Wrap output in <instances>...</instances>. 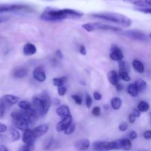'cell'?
<instances>
[{
  "mask_svg": "<svg viewBox=\"0 0 151 151\" xmlns=\"http://www.w3.org/2000/svg\"><path fill=\"white\" fill-rule=\"evenodd\" d=\"M83 16V13L78 10L70 8L58 9L47 7L40 16V19L44 22H59L64 19H78Z\"/></svg>",
  "mask_w": 151,
  "mask_h": 151,
  "instance_id": "obj_1",
  "label": "cell"
},
{
  "mask_svg": "<svg viewBox=\"0 0 151 151\" xmlns=\"http://www.w3.org/2000/svg\"><path fill=\"white\" fill-rule=\"evenodd\" d=\"M91 16L103 20L111 22L112 23L117 24L124 27H130L132 24V21L131 19L127 17L123 14L114 12H103V13H97L91 14Z\"/></svg>",
  "mask_w": 151,
  "mask_h": 151,
  "instance_id": "obj_2",
  "label": "cell"
},
{
  "mask_svg": "<svg viewBox=\"0 0 151 151\" xmlns=\"http://www.w3.org/2000/svg\"><path fill=\"white\" fill-rule=\"evenodd\" d=\"M52 105V100L47 91H44L38 96L32 97V107L39 116H44L48 113Z\"/></svg>",
  "mask_w": 151,
  "mask_h": 151,
  "instance_id": "obj_3",
  "label": "cell"
},
{
  "mask_svg": "<svg viewBox=\"0 0 151 151\" xmlns=\"http://www.w3.org/2000/svg\"><path fill=\"white\" fill-rule=\"evenodd\" d=\"M82 27L86 31L89 32L97 30L114 31V32H119V31H122L121 28L115 26H112V25L101 23V22H89V23H86L82 25Z\"/></svg>",
  "mask_w": 151,
  "mask_h": 151,
  "instance_id": "obj_4",
  "label": "cell"
},
{
  "mask_svg": "<svg viewBox=\"0 0 151 151\" xmlns=\"http://www.w3.org/2000/svg\"><path fill=\"white\" fill-rule=\"evenodd\" d=\"M11 118L14 126L21 131H26L31 124L23 112L13 111L11 114Z\"/></svg>",
  "mask_w": 151,
  "mask_h": 151,
  "instance_id": "obj_5",
  "label": "cell"
},
{
  "mask_svg": "<svg viewBox=\"0 0 151 151\" xmlns=\"http://www.w3.org/2000/svg\"><path fill=\"white\" fill-rule=\"evenodd\" d=\"M30 6L24 4H0V13L14 11H32Z\"/></svg>",
  "mask_w": 151,
  "mask_h": 151,
  "instance_id": "obj_6",
  "label": "cell"
},
{
  "mask_svg": "<svg viewBox=\"0 0 151 151\" xmlns=\"http://www.w3.org/2000/svg\"><path fill=\"white\" fill-rule=\"evenodd\" d=\"M94 151H111L118 150L116 141H97L93 143Z\"/></svg>",
  "mask_w": 151,
  "mask_h": 151,
  "instance_id": "obj_7",
  "label": "cell"
},
{
  "mask_svg": "<svg viewBox=\"0 0 151 151\" xmlns=\"http://www.w3.org/2000/svg\"><path fill=\"white\" fill-rule=\"evenodd\" d=\"M122 35L128 38H131L134 40H137V41H145L147 40V35L144 32H141L139 30H135V29H131V30H126L122 32Z\"/></svg>",
  "mask_w": 151,
  "mask_h": 151,
  "instance_id": "obj_8",
  "label": "cell"
},
{
  "mask_svg": "<svg viewBox=\"0 0 151 151\" xmlns=\"http://www.w3.org/2000/svg\"><path fill=\"white\" fill-rule=\"evenodd\" d=\"M37 137L35 136V133L32 130L27 129L24 131L23 136H22V142L26 145H33L35 142Z\"/></svg>",
  "mask_w": 151,
  "mask_h": 151,
  "instance_id": "obj_9",
  "label": "cell"
},
{
  "mask_svg": "<svg viewBox=\"0 0 151 151\" xmlns=\"http://www.w3.org/2000/svg\"><path fill=\"white\" fill-rule=\"evenodd\" d=\"M109 57L111 60L114 61H119L123 59L124 55L122 50L119 48L116 45H111V52L109 55Z\"/></svg>",
  "mask_w": 151,
  "mask_h": 151,
  "instance_id": "obj_10",
  "label": "cell"
},
{
  "mask_svg": "<svg viewBox=\"0 0 151 151\" xmlns=\"http://www.w3.org/2000/svg\"><path fill=\"white\" fill-rule=\"evenodd\" d=\"M72 122V116L71 115L66 116V117L62 118L61 120L56 125V131L58 132H61L64 131L70 125V124Z\"/></svg>",
  "mask_w": 151,
  "mask_h": 151,
  "instance_id": "obj_11",
  "label": "cell"
},
{
  "mask_svg": "<svg viewBox=\"0 0 151 151\" xmlns=\"http://www.w3.org/2000/svg\"><path fill=\"white\" fill-rule=\"evenodd\" d=\"M32 76L33 78L38 82L43 83L47 79V75H46L44 69L41 66H37L32 72Z\"/></svg>",
  "mask_w": 151,
  "mask_h": 151,
  "instance_id": "obj_12",
  "label": "cell"
},
{
  "mask_svg": "<svg viewBox=\"0 0 151 151\" xmlns=\"http://www.w3.org/2000/svg\"><path fill=\"white\" fill-rule=\"evenodd\" d=\"M116 141L117 143L118 150L127 151L130 150L132 147V143L129 139H121Z\"/></svg>",
  "mask_w": 151,
  "mask_h": 151,
  "instance_id": "obj_13",
  "label": "cell"
},
{
  "mask_svg": "<svg viewBox=\"0 0 151 151\" xmlns=\"http://www.w3.org/2000/svg\"><path fill=\"white\" fill-rule=\"evenodd\" d=\"M90 147V141L87 139H79L75 142V147L78 151H85Z\"/></svg>",
  "mask_w": 151,
  "mask_h": 151,
  "instance_id": "obj_14",
  "label": "cell"
},
{
  "mask_svg": "<svg viewBox=\"0 0 151 151\" xmlns=\"http://www.w3.org/2000/svg\"><path fill=\"white\" fill-rule=\"evenodd\" d=\"M22 112L24 114V115L27 116V118L29 119V122H30L31 124L35 123L37 121V119H38V117L39 116L38 114H37V112L35 111V109H33V107L28 109V110L22 111Z\"/></svg>",
  "mask_w": 151,
  "mask_h": 151,
  "instance_id": "obj_15",
  "label": "cell"
},
{
  "mask_svg": "<svg viewBox=\"0 0 151 151\" xmlns=\"http://www.w3.org/2000/svg\"><path fill=\"white\" fill-rule=\"evenodd\" d=\"M123 1L137 7H151V0H123Z\"/></svg>",
  "mask_w": 151,
  "mask_h": 151,
  "instance_id": "obj_16",
  "label": "cell"
},
{
  "mask_svg": "<svg viewBox=\"0 0 151 151\" xmlns=\"http://www.w3.org/2000/svg\"><path fill=\"white\" fill-rule=\"evenodd\" d=\"M37 52V48L35 44L32 43H27L24 44L23 47V53L24 55L27 56H31L35 55Z\"/></svg>",
  "mask_w": 151,
  "mask_h": 151,
  "instance_id": "obj_17",
  "label": "cell"
},
{
  "mask_svg": "<svg viewBox=\"0 0 151 151\" xmlns=\"http://www.w3.org/2000/svg\"><path fill=\"white\" fill-rule=\"evenodd\" d=\"M107 78H108V80H109V83H110L111 85L116 86V84L119 83V75L116 71L114 70L109 71L107 74Z\"/></svg>",
  "mask_w": 151,
  "mask_h": 151,
  "instance_id": "obj_18",
  "label": "cell"
},
{
  "mask_svg": "<svg viewBox=\"0 0 151 151\" xmlns=\"http://www.w3.org/2000/svg\"><path fill=\"white\" fill-rule=\"evenodd\" d=\"M56 114L58 116L63 118L70 115V110H69V108L67 106L61 105V106H58V109H56Z\"/></svg>",
  "mask_w": 151,
  "mask_h": 151,
  "instance_id": "obj_19",
  "label": "cell"
},
{
  "mask_svg": "<svg viewBox=\"0 0 151 151\" xmlns=\"http://www.w3.org/2000/svg\"><path fill=\"white\" fill-rule=\"evenodd\" d=\"M33 132L35 133V136L37 137V138L39 137H41V136L44 135L45 134H47V131H49V126L47 125H41L37 126L36 128H34Z\"/></svg>",
  "mask_w": 151,
  "mask_h": 151,
  "instance_id": "obj_20",
  "label": "cell"
},
{
  "mask_svg": "<svg viewBox=\"0 0 151 151\" xmlns=\"http://www.w3.org/2000/svg\"><path fill=\"white\" fill-rule=\"evenodd\" d=\"M28 74L27 69L23 67H18L13 72V76L16 78H23Z\"/></svg>",
  "mask_w": 151,
  "mask_h": 151,
  "instance_id": "obj_21",
  "label": "cell"
},
{
  "mask_svg": "<svg viewBox=\"0 0 151 151\" xmlns=\"http://www.w3.org/2000/svg\"><path fill=\"white\" fill-rule=\"evenodd\" d=\"M3 100H4L6 103L9 105H15L16 103H18L19 102V97H17V96L12 95V94H5V95L3 96Z\"/></svg>",
  "mask_w": 151,
  "mask_h": 151,
  "instance_id": "obj_22",
  "label": "cell"
},
{
  "mask_svg": "<svg viewBox=\"0 0 151 151\" xmlns=\"http://www.w3.org/2000/svg\"><path fill=\"white\" fill-rule=\"evenodd\" d=\"M132 66L134 70L138 72V73L142 74L145 72V65L143 64L142 62L137 60V59L133 60Z\"/></svg>",
  "mask_w": 151,
  "mask_h": 151,
  "instance_id": "obj_23",
  "label": "cell"
},
{
  "mask_svg": "<svg viewBox=\"0 0 151 151\" xmlns=\"http://www.w3.org/2000/svg\"><path fill=\"white\" fill-rule=\"evenodd\" d=\"M127 91H128V93L133 97H136L138 96L139 93V91L138 88L136 86L135 83H131L128 86V88H127Z\"/></svg>",
  "mask_w": 151,
  "mask_h": 151,
  "instance_id": "obj_24",
  "label": "cell"
},
{
  "mask_svg": "<svg viewBox=\"0 0 151 151\" xmlns=\"http://www.w3.org/2000/svg\"><path fill=\"white\" fill-rule=\"evenodd\" d=\"M111 106L114 110H119L122 106V100L119 97H113L111 100Z\"/></svg>",
  "mask_w": 151,
  "mask_h": 151,
  "instance_id": "obj_25",
  "label": "cell"
},
{
  "mask_svg": "<svg viewBox=\"0 0 151 151\" xmlns=\"http://www.w3.org/2000/svg\"><path fill=\"white\" fill-rule=\"evenodd\" d=\"M9 134H10V138L12 142H16L20 139V134L17 131V129H16L14 128H10Z\"/></svg>",
  "mask_w": 151,
  "mask_h": 151,
  "instance_id": "obj_26",
  "label": "cell"
},
{
  "mask_svg": "<svg viewBox=\"0 0 151 151\" xmlns=\"http://www.w3.org/2000/svg\"><path fill=\"white\" fill-rule=\"evenodd\" d=\"M67 81V78L66 77H61V78H53L52 79V83L53 85L55 86H63V84Z\"/></svg>",
  "mask_w": 151,
  "mask_h": 151,
  "instance_id": "obj_27",
  "label": "cell"
},
{
  "mask_svg": "<svg viewBox=\"0 0 151 151\" xmlns=\"http://www.w3.org/2000/svg\"><path fill=\"white\" fill-rule=\"evenodd\" d=\"M135 84H136V86H137V88H138L139 92L144 91L146 89V88H147V83H146L145 81L142 79L137 80V81L135 82Z\"/></svg>",
  "mask_w": 151,
  "mask_h": 151,
  "instance_id": "obj_28",
  "label": "cell"
},
{
  "mask_svg": "<svg viewBox=\"0 0 151 151\" xmlns=\"http://www.w3.org/2000/svg\"><path fill=\"white\" fill-rule=\"evenodd\" d=\"M18 106L22 111L28 110V109L32 108V105H31V103L27 100H21L18 103Z\"/></svg>",
  "mask_w": 151,
  "mask_h": 151,
  "instance_id": "obj_29",
  "label": "cell"
},
{
  "mask_svg": "<svg viewBox=\"0 0 151 151\" xmlns=\"http://www.w3.org/2000/svg\"><path fill=\"white\" fill-rule=\"evenodd\" d=\"M137 109L140 111L141 112H146L149 110L150 109V105L146 101H140L138 104V107Z\"/></svg>",
  "mask_w": 151,
  "mask_h": 151,
  "instance_id": "obj_30",
  "label": "cell"
},
{
  "mask_svg": "<svg viewBox=\"0 0 151 151\" xmlns=\"http://www.w3.org/2000/svg\"><path fill=\"white\" fill-rule=\"evenodd\" d=\"M119 78H120L122 81H125V82H128V81H130L131 80L128 71L120 70L119 71Z\"/></svg>",
  "mask_w": 151,
  "mask_h": 151,
  "instance_id": "obj_31",
  "label": "cell"
},
{
  "mask_svg": "<svg viewBox=\"0 0 151 151\" xmlns=\"http://www.w3.org/2000/svg\"><path fill=\"white\" fill-rule=\"evenodd\" d=\"M5 102L3 100V98H0V119L4 116V113H5L6 105Z\"/></svg>",
  "mask_w": 151,
  "mask_h": 151,
  "instance_id": "obj_32",
  "label": "cell"
},
{
  "mask_svg": "<svg viewBox=\"0 0 151 151\" xmlns=\"http://www.w3.org/2000/svg\"><path fill=\"white\" fill-rule=\"evenodd\" d=\"M75 128H76V125H75V124L72 122V123L70 124V125L65 130L64 134H66V135H70V134H73V133L75 132Z\"/></svg>",
  "mask_w": 151,
  "mask_h": 151,
  "instance_id": "obj_33",
  "label": "cell"
},
{
  "mask_svg": "<svg viewBox=\"0 0 151 151\" xmlns=\"http://www.w3.org/2000/svg\"><path fill=\"white\" fill-rule=\"evenodd\" d=\"M134 10H137V11L141 12V13H146V14H151V7H137L134 8Z\"/></svg>",
  "mask_w": 151,
  "mask_h": 151,
  "instance_id": "obj_34",
  "label": "cell"
},
{
  "mask_svg": "<svg viewBox=\"0 0 151 151\" xmlns=\"http://www.w3.org/2000/svg\"><path fill=\"white\" fill-rule=\"evenodd\" d=\"M72 99L74 100L76 104L79 105L81 106L83 103V100H82V97L79 95V94H72Z\"/></svg>",
  "mask_w": 151,
  "mask_h": 151,
  "instance_id": "obj_35",
  "label": "cell"
},
{
  "mask_svg": "<svg viewBox=\"0 0 151 151\" xmlns=\"http://www.w3.org/2000/svg\"><path fill=\"white\" fill-rule=\"evenodd\" d=\"M33 149H34L33 145L24 144V145L22 146L18 151H32Z\"/></svg>",
  "mask_w": 151,
  "mask_h": 151,
  "instance_id": "obj_36",
  "label": "cell"
},
{
  "mask_svg": "<svg viewBox=\"0 0 151 151\" xmlns=\"http://www.w3.org/2000/svg\"><path fill=\"white\" fill-rule=\"evenodd\" d=\"M66 91H67V88L66 87H65L64 86H61L58 87V94L60 97H63L66 94Z\"/></svg>",
  "mask_w": 151,
  "mask_h": 151,
  "instance_id": "obj_37",
  "label": "cell"
},
{
  "mask_svg": "<svg viewBox=\"0 0 151 151\" xmlns=\"http://www.w3.org/2000/svg\"><path fill=\"white\" fill-rule=\"evenodd\" d=\"M91 114L94 116H99L101 114V109L99 106H95L91 111Z\"/></svg>",
  "mask_w": 151,
  "mask_h": 151,
  "instance_id": "obj_38",
  "label": "cell"
},
{
  "mask_svg": "<svg viewBox=\"0 0 151 151\" xmlns=\"http://www.w3.org/2000/svg\"><path fill=\"white\" fill-rule=\"evenodd\" d=\"M52 143H53V138L52 137H50V138H49L48 139H47V141H46L45 143H44V148H45L46 150L50 149V147H52Z\"/></svg>",
  "mask_w": 151,
  "mask_h": 151,
  "instance_id": "obj_39",
  "label": "cell"
},
{
  "mask_svg": "<svg viewBox=\"0 0 151 151\" xmlns=\"http://www.w3.org/2000/svg\"><path fill=\"white\" fill-rule=\"evenodd\" d=\"M86 107L88 109H90L91 105H92V98L88 94H87L86 97Z\"/></svg>",
  "mask_w": 151,
  "mask_h": 151,
  "instance_id": "obj_40",
  "label": "cell"
},
{
  "mask_svg": "<svg viewBox=\"0 0 151 151\" xmlns=\"http://www.w3.org/2000/svg\"><path fill=\"white\" fill-rule=\"evenodd\" d=\"M128 128V124L125 122H122L119 124V130L120 131H127Z\"/></svg>",
  "mask_w": 151,
  "mask_h": 151,
  "instance_id": "obj_41",
  "label": "cell"
},
{
  "mask_svg": "<svg viewBox=\"0 0 151 151\" xmlns=\"http://www.w3.org/2000/svg\"><path fill=\"white\" fill-rule=\"evenodd\" d=\"M119 68L120 69V70H123V71H128L127 69V66H126V63L123 60H119Z\"/></svg>",
  "mask_w": 151,
  "mask_h": 151,
  "instance_id": "obj_42",
  "label": "cell"
},
{
  "mask_svg": "<svg viewBox=\"0 0 151 151\" xmlns=\"http://www.w3.org/2000/svg\"><path fill=\"white\" fill-rule=\"evenodd\" d=\"M93 96H94V99L95 100H102V97H103V96H102V94H100V92H98V91H94V94H93Z\"/></svg>",
  "mask_w": 151,
  "mask_h": 151,
  "instance_id": "obj_43",
  "label": "cell"
},
{
  "mask_svg": "<svg viewBox=\"0 0 151 151\" xmlns=\"http://www.w3.org/2000/svg\"><path fill=\"white\" fill-rule=\"evenodd\" d=\"M137 137H138V134H137V133L136 132V131H131V132L129 133V138L131 140L136 139L137 138Z\"/></svg>",
  "mask_w": 151,
  "mask_h": 151,
  "instance_id": "obj_44",
  "label": "cell"
},
{
  "mask_svg": "<svg viewBox=\"0 0 151 151\" xmlns=\"http://www.w3.org/2000/svg\"><path fill=\"white\" fill-rule=\"evenodd\" d=\"M143 137L145 139H151V131L150 130H147V131H145Z\"/></svg>",
  "mask_w": 151,
  "mask_h": 151,
  "instance_id": "obj_45",
  "label": "cell"
},
{
  "mask_svg": "<svg viewBox=\"0 0 151 151\" xmlns=\"http://www.w3.org/2000/svg\"><path fill=\"white\" fill-rule=\"evenodd\" d=\"M79 52L81 55H86L87 54V50H86V49L85 46L81 45V47H80Z\"/></svg>",
  "mask_w": 151,
  "mask_h": 151,
  "instance_id": "obj_46",
  "label": "cell"
},
{
  "mask_svg": "<svg viewBox=\"0 0 151 151\" xmlns=\"http://www.w3.org/2000/svg\"><path fill=\"white\" fill-rule=\"evenodd\" d=\"M132 114L136 116V117L138 118V117H139L140 115H141V111H140L138 109H133Z\"/></svg>",
  "mask_w": 151,
  "mask_h": 151,
  "instance_id": "obj_47",
  "label": "cell"
},
{
  "mask_svg": "<svg viewBox=\"0 0 151 151\" xmlns=\"http://www.w3.org/2000/svg\"><path fill=\"white\" fill-rule=\"evenodd\" d=\"M136 119H137V117H136L133 114H129V116H128V121H129L130 123H134L136 121Z\"/></svg>",
  "mask_w": 151,
  "mask_h": 151,
  "instance_id": "obj_48",
  "label": "cell"
},
{
  "mask_svg": "<svg viewBox=\"0 0 151 151\" xmlns=\"http://www.w3.org/2000/svg\"><path fill=\"white\" fill-rule=\"evenodd\" d=\"M7 130V127L4 124L0 122V134H3V133L6 132Z\"/></svg>",
  "mask_w": 151,
  "mask_h": 151,
  "instance_id": "obj_49",
  "label": "cell"
},
{
  "mask_svg": "<svg viewBox=\"0 0 151 151\" xmlns=\"http://www.w3.org/2000/svg\"><path fill=\"white\" fill-rule=\"evenodd\" d=\"M115 86H116V90L117 91H122L123 90V86L121 83H119L118 84H116Z\"/></svg>",
  "mask_w": 151,
  "mask_h": 151,
  "instance_id": "obj_50",
  "label": "cell"
},
{
  "mask_svg": "<svg viewBox=\"0 0 151 151\" xmlns=\"http://www.w3.org/2000/svg\"><path fill=\"white\" fill-rule=\"evenodd\" d=\"M55 55L57 58L61 59L62 58H63V53H62V52L60 51V50H58L55 52Z\"/></svg>",
  "mask_w": 151,
  "mask_h": 151,
  "instance_id": "obj_51",
  "label": "cell"
},
{
  "mask_svg": "<svg viewBox=\"0 0 151 151\" xmlns=\"http://www.w3.org/2000/svg\"><path fill=\"white\" fill-rule=\"evenodd\" d=\"M52 103H53V104L55 105V106H58V105H60V100H58V99L55 98V99H53Z\"/></svg>",
  "mask_w": 151,
  "mask_h": 151,
  "instance_id": "obj_52",
  "label": "cell"
},
{
  "mask_svg": "<svg viewBox=\"0 0 151 151\" xmlns=\"http://www.w3.org/2000/svg\"><path fill=\"white\" fill-rule=\"evenodd\" d=\"M0 151H8V150L4 145H1L0 146Z\"/></svg>",
  "mask_w": 151,
  "mask_h": 151,
  "instance_id": "obj_53",
  "label": "cell"
},
{
  "mask_svg": "<svg viewBox=\"0 0 151 151\" xmlns=\"http://www.w3.org/2000/svg\"><path fill=\"white\" fill-rule=\"evenodd\" d=\"M4 21H6V19H0V22H4Z\"/></svg>",
  "mask_w": 151,
  "mask_h": 151,
  "instance_id": "obj_54",
  "label": "cell"
},
{
  "mask_svg": "<svg viewBox=\"0 0 151 151\" xmlns=\"http://www.w3.org/2000/svg\"><path fill=\"white\" fill-rule=\"evenodd\" d=\"M138 151H148V150H139Z\"/></svg>",
  "mask_w": 151,
  "mask_h": 151,
  "instance_id": "obj_55",
  "label": "cell"
},
{
  "mask_svg": "<svg viewBox=\"0 0 151 151\" xmlns=\"http://www.w3.org/2000/svg\"><path fill=\"white\" fill-rule=\"evenodd\" d=\"M149 37H150V38H151V32L150 33V35H149Z\"/></svg>",
  "mask_w": 151,
  "mask_h": 151,
  "instance_id": "obj_56",
  "label": "cell"
},
{
  "mask_svg": "<svg viewBox=\"0 0 151 151\" xmlns=\"http://www.w3.org/2000/svg\"><path fill=\"white\" fill-rule=\"evenodd\" d=\"M45 1H53V0H45Z\"/></svg>",
  "mask_w": 151,
  "mask_h": 151,
  "instance_id": "obj_57",
  "label": "cell"
},
{
  "mask_svg": "<svg viewBox=\"0 0 151 151\" xmlns=\"http://www.w3.org/2000/svg\"><path fill=\"white\" fill-rule=\"evenodd\" d=\"M150 119H151V112L150 113Z\"/></svg>",
  "mask_w": 151,
  "mask_h": 151,
  "instance_id": "obj_58",
  "label": "cell"
}]
</instances>
